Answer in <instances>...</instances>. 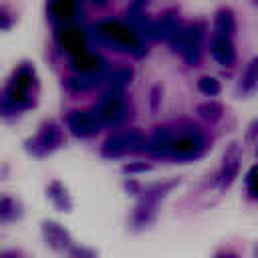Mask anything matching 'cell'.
Here are the masks:
<instances>
[{
	"label": "cell",
	"mask_w": 258,
	"mask_h": 258,
	"mask_svg": "<svg viewBox=\"0 0 258 258\" xmlns=\"http://www.w3.org/2000/svg\"><path fill=\"white\" fill-rule=\"evenodd\" d=\"M97 113H99V117H101L103 123H117V121L123 117V113H125L123 99H121L119 91H109V93L103 97V101H101Z\"/></svg>",
	"instance_id": "3957f363"
},
{
	"label": "cell",
	"mask_w": 258,
	"mask_h": 258,
	"mask_svg": "<svg viewBox=\"0 0 258 258\" xmlns=\"http://www.w3.org/2000/svg\"><path fill=\"white\" fill-rule=\"evenodd\" d=\"M123 169H125V171H145V169H149V165H147V163H129V165H125Z\"/></svg>",
	"instance_id": "7402d4cb"
},
{
	"label": "cell",
	"mask_w": 258,
	"mask_h": 258,
	"mask_svg": "<svg viewBox=\"0 0 258 258\" xmlns=\"http://www.w3.org/2000/svg\"><path fill=\"white\" fill-rule=\"evenodd\" d=\"M71 254H73L75 258H95V252H93V250H87V248H79V246H75V248L71 250Z\"/></svg>",
	"instance_id": "44dd1931"
},
{
	"label": "cell",
	"mask_w": 258,
	"mask_h": 258,
	"mask_svg": "<svg viewBox=\"0 0 258 258\" xmlns=\"http://www.w3.org/2000/svg\"><path fill=\"white\" fill-rule=\"evenodd\" d=\"M101 81H103V71H89V73H81L77 77H71L67 83L75 91H87V89L97 87Z\"/></svg>",
	"instance_id": "30bf717a"
},
{
	"label": "cell",
	"mask_w": 258,
	"mask_h": 258,
	"mask_svg": "<svg viewBox=\"0 0 258 258\" xmlns=\"http://www.w3.org/2000/svg\"><path fill=\"white\" fill-rule=\"evenodd\" d=\"M212 54L216 56L218 62L232 64L234 62V46H232L230 38L224 36V34H216L212 38Z\"/></svg>",
	"instance_id": "52a82bcc"
},
{
	"label": "cell",
	"mask_w": 258,
	"mask_h": 258,
	"mask_svg": "<svg viewBox=\"0 0 258 258\" xmlns=\"http://www.w3.org/2000/svg\"><path fill=\"white\" fill-rule=\"evenodd\" d=\"M204 147V137L200 135V131H189V133H183L181 137L173 139L171 145H169V151L177 157H191L196 155L200 149Z\"/></svg>",
	"instance_id": "277c9868"
},
{
	"label": "cell",
	"mask_w": 258,
	"mask_h": 258,
	"mask_svg": "<svg viewBox=\"0 0 258 258\" xmlns=\"http://www.w3.org/2000/svg\"><path fill=\"white\" fill-rule=\"evenodd\" d=\"M198 113L204 117V119H210V121H216L222 113V107L218 103H202L198 107Z\"/></svg>",
	"instance_id": "e0dca14e"
},
{
	"label": "cell",
	"mask_w": 258,
	"mask_h": 258,
	"mask_svg": "<svg viewBox=\"0 0 258 258\" xmlns=\"http://www.w3.org/2000/svg\"><path fill=\"white\" fill-rule=\"evenodd\" d=\"M58 40H60V44H62L69 52H73V54H81L83 48H85L83 32H81L79 28H75V26H67L64 30H60V32H58Z\"/></svg>",
	"instance_id": "8992f818"
},
{
	"label": "cell",
	"mask_w": 258,
	"mask_h": 258,
	"mask_svg": "<svg viewBox=\"0 0 258 258\" xmlns=\"http://www.w3.org/2000/svg\"><path fill=\"white\" fill-rule=\"evenodd\" d=\"M48 196L54 200V204L58 206V208H71V202H69V198H67V191H64V187L58 183V181H52L50 185H48Z\"/></svg>",
	"instance_id": "9a60e30c"
},
{
	"label": "cell",
	"mask_w": 258,
	"mask_h": 258,
	"mask_svg": "<svg viewBox=\"0 0 258 258\" xmlns=\"http://www.w3.org/2000/svg\"><path fill=\"white\" fill-rule=\"evenodd\" d=\"M248 187H250L252 196H258V165H254L252 171L248 173Z\"/></svg>",
	"instance_id": "d6986e66"
},
{
	"label": "cell",
	"mask_w": 258,
	"mask_h": 258,
	"mask_svg": "<svg viewBox=\"0 0 258 258\" xmlns=\"http://www.w3.org/2000/svg\"><path fill=\"white\" fill-rule=\"evenodd\" d=\"M200 36H202V32H200V26H196V24L177 26L175 34L171 36V46H173L175 50H181V52H183V50L189 48L191 44H198Z\"/></svg>",
	"instance_id": "5b68a950"
},
{
	"label": "cell",
	"mask_w": 258,
	"mask_h": 258,
	"mask_svg": "<svg viewBox=\"0 0 258 258\" xmlns=\"http://www.w3.org/2000/svg\"><path fill=\"white\" fill-rule=\"evenodd\" d=\"M256 83H258V56H254L250 60V64H248V69H246V73L242 77V89L250 91Z\"/></svg>",
	"instance_id": "2e32d148"
},
{
	"label": "cell",
	"mask_w": 258,
	"mask_h": 258,
	"mask_svg": "<svg viewBox=\"0 0 258 258\" xmlns=\"http://www.w3.org/2000/svg\"><path fill=\"white\" fill-rule=\"evenodd\" d=\"M60 141V131L56 129V125H44L40 129V133L34 139V149L36 151H48L52 147H56V143Z\"/></svg>",
	"instance_id": "9c48e42d"
},
{
	"label": "cell",
	"mask_w": 258,
	"mask_h": 258,
	"mask_svg": "<svg viewBox=\"0 0 258 258\" xmlns=\"http://www.w3.org/2000/svg\"><path fill=\"white\" fill-rule=\"evenodd\" d=\"M183 56H185V60H187L189 64H196L198 58H200V46H198V44H191L189 48L183 50Z\"/></svg>",
	"instance_id": "ffe728a7"
},
{
	"label": "cell",
	"mask_w": 258,
	"mask_h": 258,
	"mask_svg": "<svg viewBox=\"0 0 258 258\" xmlns=\"http://www.w3.org/2000/svg\"><path fill=\"white\" fill-rule=\"evenodd\" d=\"M131 75H133V71H131L127 64L115 67V69L109 73V77H107L111 91H121V87H123V85H127V83L131 81Z\"/></svg>",
	"instance_id": "7c38bea8"
},
{
	"label": "cell",
	"mask_w": 258,
	"mask_h": 258,
	"mask_svg": "<svg viewBox=\"0 0 258 258\" xmlns=\"http://www.w3.org/2000/svg\"><path fill=\"white\" fill-rule=\"evenodd\" d=\"M2 258H18V254L16 252H4Z\"/></svg>",
	"instance_id": "603a6c76"
},
{
	"label": "cell",
	"mask_w": 258,
	"mask_h": 258,
	"mask_svg": "<svg viewBox=\"0 0 258 258\" xmlns=\"http://www.w3.org/2000/svg\"><path fill=\"white\" fill-rule=\"evenodd\" d=\"M75 10H77V4H75V2L58 0V2H52V4H50V12H52V16L58 18V20L71 18V16L75 14Z\"/></svg>",
	"instance_id": "5bb4252c"
},
{
	"label": "cell",
	"mask_w": 258,
	"mask_h": 258,
	"mask_svg": "<svg viewBox=\"0 0 258 258\" xmlns=\"http://www.w3.org/2000/svg\"><path fill=\"white\" fill-rule=\"evenodd\" d=\"M175 30H177V24H175L173 16H167V14H165V16H161V18H157L155 22H151L145 32H147V36H151V38H169V40H171V36L175 34Z\"/></svg>",
	"instance_id": "ba28073f"
},
{
	"label": "cell",
	"mask_w": 258,
	"mask_h": 258,
	"mask_svg": "<svg viewBox=\"0 0 258 258\" xmlns=\"http://www.w3.org/2000/svg\"><path fill=\"white\" fill-rule=\"evenodd\" d=\"M97 30L101 32V36H105L107 40L115 42V44H123L127 46V50H133L137 52L135 48H143L139 42H137V36L131 28H127L125 24L121 22H115V20H103L97 24Z\"/></svg>",
	"instance_id": "6da1fadb"
},
{
	"label": "cell",
	"mask_w": 258,
	"mask_h": 258,
	"mask_svg": "<svg viewBox=\"0 0 258 258\" xmlns=\"http://www.w3.org/2000/svg\"><path fill=\"white\" fill-rule=\"evenodd\" d=\"M101 117L97 111H71L67 117V125L75 135H91L99 131Z\"/></svg>",
	"instance_id": "7a4b0ae2"
},
{
	"label": "cell",
	"mask_w": 258,
	"mask_h": 258,
	"mask_svg": "<svg viewBox=\"0 0 258 258\" xmlns=\"http://www.w3.org/2000/svg\"><path fill=\"white\" fill-rule=\"evenodd\" d=\"M198 89L206 95H218L220 93V83L214 77H202L198 81Z\"/></svg>",
	"instance_id": "ac0fdd59"
},
{
	"label": "cell",
	"mask_w": 258,
	"mask_h": 258,
	"mask_svg": "<svg viewBox=\"0 0 258 258\" xmlns=\"http://www.w3.org/2000/svg\"><path fill=\"white\" fill-rule=\"evenodd\" d=\"M216 28H218V34H228L234 30V14L230 8H220L216 12Z\"/></svg>",
	"instance_id": "4fadbf2b"
},
{
	"label": "cell",
	"mask_w": 258,
	"mask_h": 258,
	"mask_svg": "<svg viewBox=\"0 0 258 258\" xmlns=\"http://www.w3.org/2000/svg\"><path fill=\"white\" fill-rule=\"evenodd\" d=\"M42 232L46 238V244H50L52 248H64L69 244V234L64 232V228H60L54 222H44L42 224Z\"/></svg>",
	"instance_id": "8fae6325"
}]
</instances>
